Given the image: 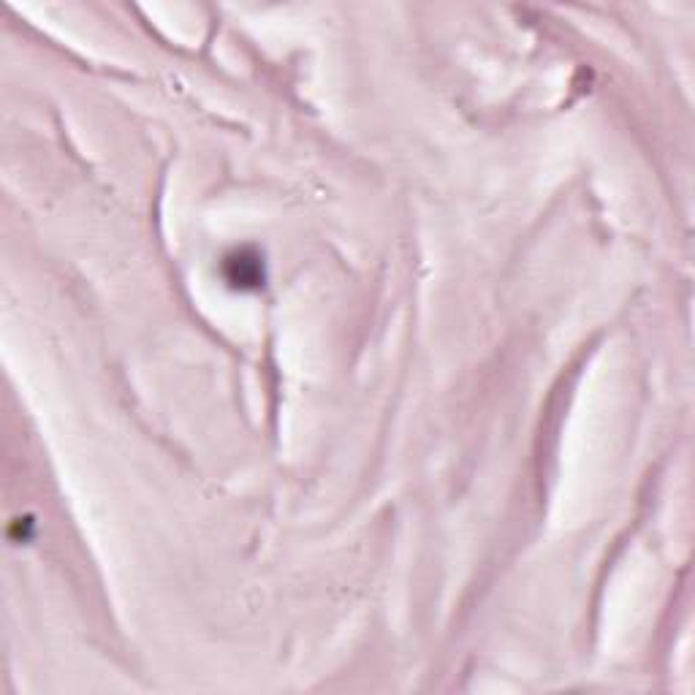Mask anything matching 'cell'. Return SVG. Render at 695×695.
I'll return each mask as SVG.
<instances>
[{
    "label": "cell",
    "mask_w": 695,
    "mask_h": 695,
    "mask_svg": "<svg viewBox=\"0 0 695 695\" xmlns=\"http://www.w3.org/2000/svg\"><path fill=\"white\" fill-rule=\"evenodd\" d=\"M224 278L231 289L237 291H256L267 280V269L259 250L237 248L224 259Z\"/></svg>",
    "instance_id": "cell-1"
}]
</instances>
